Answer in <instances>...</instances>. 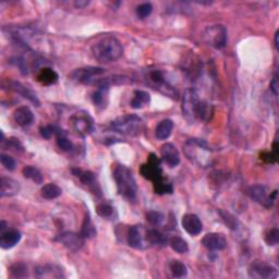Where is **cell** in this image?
Segmentation results:
<instances>
[{
	"label": "cell",
	"mask_w": 279,
	"mask_h": 279,
	"mask_svg": "<svg viewBox=\"0 0 279 279\" xmlns=\"http://www.w3.org/2000/svg\"><path fill=\"white\" fill-rule=\"evenodd\" d=\"M0 160H2V164L3 166L6 168L7 170H15L17 164H16V160L12 158L9 155H6V154H2V156H0Z\"/></svg>",
	"instance_id": "ab89813d"
},
{
	"label": "cell",
	"mask_w": 279,
	"mask_h": 279,
	"mask_svg": "<svg viewBox=\"0 0 279 279\" xmlns=\"http://www.w3.org/2000/svg\"><path fill=\"white\" fill-rule=\"evenodd\" d=\"M115 132L127 136H138L144 129V122L136 115H123L110 123Z\"/></svg>",
	"instance_id": "277c9868"
},
{
	"label": "cell",
	"mask_w": 279,
	"mask_h": 279,
	"mask_svg": "<svg viewBox=\"0 0 279 279\" xmlns=\"http://www.w3.org/2000/svg\"><path fill=\"white\" fill-rule=\"evenodd\" d=\"M270 89H271V92L274 93L276 96L278 95V87H279V82H278V74L276 73L274 75V77H272V80L270 81Z\"/></svg>",
	"instance_id": "bcb514c9"
},
{
	"label": "cell",
	"mask_w": 279,
	"mask_h": 279,
	"mask_svg": "<svg viewBox=\"0 0 279 279\" xmlns=\"http://www.w3.org/2000/svg\"><path fill=\"white\" fill-rule=\"evenodd\" d=\"M182 227L191 236H198L203 230V224L196 214H185L182 217Z\"/></svg>",
	"instance_id": "d6986e66"
},
{
	"label": "cell",
	"mask_w": 279,
	"mask_h": 279,
	"mask_svg": "<svg viewBox=\"0 0 279 279\" xmlns=\"http://www.w3.org/2000/svg\"><path fill=\"white\" fill-rule=\"evenodd\" d=\"M151 102V95L145 90H134L133 99L131 101V107L134 109H141L147 106Z\"/></svg>",
	"instance_id": "484cf974"
},
{
	"label": "cell",
	"mask_w": 279,
	"mask_h": 279,
	"mask_svg": "<svg viewBox=\"0 0 279 279\" xmlns=\"http://www.w3.org/2000/svg\"><path fill=\"white\" fill-rule=\"evenodd\" d=\"M108 94H109L108 82H104V83L100 84L99 88L95 90L92 96L94 105L101 109L106 108L107 104H108Z\"/></svg>",
	"instance_id": "603a6c76"
},
{
	"label": "cell",
	"mask_w": 279,
	"mask_h": 279,
	"mask_svg": "<svg viewBox=\"0 0 279 279\" xmlns=\"http://www.w3.org/2000/svg\"><path fill=\"white\" fill-rule=\"evenodd\" d=\"M204 40L215 49H223L227 45V30L224 25H212L205 30Z\"/></svg>",
	"instance_id": "8992f818"
},
{
	"label": "cell",
	"mask_w": 279,
	"mask_h": 279,
	"mask_svg": "<svg viewBox=\"0 0 279 279\" xmlns=\"http://www.w3.org/2000/svg\"><path fill=\"white\" fill-rule=\"evenodd\" d=\"M140 172L145 179L151 181H156L163 177V169H161V161L155 154H151L147 163L142 165Z\"/></svg>",
	"instance_id": "30bf717a"
},
{
	"label": "cell",
	"mask_w": 279,
	"mask_h": 279,
	"mask_svg": "<svg viewBox=\"0 0 279 279\" xmlns=\"http://www.w3.org/2000/svg\"><path fill=\"white\" fill-rule=\"evenodd\" d=\"M10 272H11V276L15 278H24V277H28L29 275L28 266L22 262H18L14 265H11Z\"/></svg>",
	"instance_id": "d590c367"
},
{
	"label": "cell",
	"mask_w": 279,
	"mask_h": 279,
	"mask_svg": "<svg viewBox=\"0 0 279 279\" xmlns=\"http://www.w3.org/2000/svg\"><path fill=\"white\" fill-rule=\"evenodd\" d=\"M21 238H22L21 232L16 229L3 231L2 237H0V246L5 250L14 248V246H16L21 241Z\"/></svg>",
	"instance_id": "44dd1931"
},
{
	"label": "cell",
	"mask_w": 279,
	"mask_h": 279,
	"mask_svg": "<svg viewBox=\"0 0 279 279\" xmlns=\"http://www.w3.org/2000/svg\"><path fill=\"white\" fill-rule=\"evenodd\" d=\"M92 54L95 59L100 62H115L122 56L123 46L118 38L107 36L93 45Z\"/></svg>",
	"instance_id": "6da1fadb"
},
{
	"label": "cell",
	"mask_w": 279,
	"mask_h": 279,
	"mask_svg": "<svg viewBox=\"0 0 279 279\" xmlns=\"http://www.w3.org/2000/svg\"><path fill=\"white\" fill-rule=\"evenodd\" d=\"M219 214H220V216H222V218L225 220V223L228 225L231 229H233V230L237 229V225L239 223H238V220L235 217H233L232 215H230V214L226 213V212H223V211H219Z\"/></svg>",
	"instance_id": "60d3db41"
},
{
	"label": "cell",
	"mask_w": 279,
	"mask_h": 279,
	"mask_svg": "<svg viewBox=\"0 0 279 279\" xmlns=\"http://www.w3.org/2000/svg\"><path fill=\"white\" fill-rule=\"evenodd\" d=\"M249 194H250L251 199L254 200L255 202L262 204L263 206L269 209V207L272 205V203H274L275 199H276L277 190L272 192L270 196H267V192H266V188L264 185L254 184V185L250 187Z\"/></svg>",
	"instance_id": "7c38bea8"
},
{
	"label": "cell",
	"mask_w": 279,
	"mask_h": 279,
	"mask_svg": "<svg viewBox=\"0 0 279 279\" xmlns=\"http://www.w3.org/2000/svg\"><path fill=\"white\" fill-rule=\"evenodd\" d=\"M169 245L174 252L179 253V254H184V253L189 251V245H188V242L180 237L174 236L170 238Z\"/></svg>",
	"instance_id": "836d02e7"
},
{
	"label": "cell",
	"mask_w": 279,
	"mask_h": 279,
	"mask_svg": "<svg viewBox=\"0 0 279 279\" xmlns=\"http://www.w3.org/2000/svg\"><path fill=\"white\" fill-rule=\"evenodd\" d=\"M54 240L61 243L63 246H66L70 251H77L81 249L84 244V238L81 236V233H75L71 231L61 232L58 236H56Z\"/></svg>",
	"instance_id": "4fadbf2b"
},
{
	"label": "cell",
	"mask_w": 279,
	"mask_h": 279,
	"mask_svg": "<svg viewBox=\"0 0 279 279\" xmlns=\"http://www.w3.org/2000/svg\"><path fill=\"white\" fill-rule=\"evenodd\" d=\"M72 126L75 131L81 135H86L92 133L94 129V123L90 117L86 113L76 114L71 117Z\"/></svg>",
	"instance_id": "5bb4252c"
},
{
	"label": "cell",
	"mask_w": 279,
	"mask_h": 279,
	"mask_svg": "<svg viewBox=\"0 0 279 279\" xmlns=\"http://www.w3.org/2000/svg\"><path fill=\"white\" fill-rule=\"evenodd\" d=\"M153 185H154L155 193L160 194V196H163V194H171L173 192L172 184L167 182L164 177H161L160 179L154 181Z\"/></svg>",
	"instance_id": "d6a6232c"
},
{
	"label": "cell",
	"mask_w": 279,
	"mask_h": 279,
	"mask_svg": "<svg viewBox=\"0 0 279 279\" xmlns=\"http://www.w3.org/2000/svg\"><path fill=\"white\" fill-rule=\"evenodd\" d=\"M200 99L198 90L196 88H188L182 99V113L185 118L189 121H194L196 119L197 110L200 105Z\"/></svg>",
	"instance_id": "52a82bcc"
},
{
	"label": "cell",
	"mask_w": 279,
	"mask_h": 279,
	"mask_svg": "<svg viewBox=\"0 0 279 279\" xmlns=\"http://www.w3.org/2000/svg\"><path fill=\"white\" fill-rule=\"evenodd\" d=\"M146 229L142 225L131 226L128 230L127 241L128 244L134 249H144L147 242Z\"/></svg>",
	"instance_id": "8fae6325"
},
{
	"label": "cell",
	"mask_w": 279,
	"mask_h": 279,
	"mask_svg": "<svg viewBox=\"0 0 279 279\" xmlns=\"http://www.w3.org/2000/svg\"><path fill=\"white\" fill-rule=\"evenodd\" d=\"M161 158L170 168L177 167L180 163V154L172 143H166L160 148Z\"/></svg>",
	"instance_id": "e0dca14e"
},
{
	"label": "cell",
	"mask_w": 279,
	"mask_h": 279,
	"mask_svg": "<svg viewBox=\"0 0 279 279\" xmlns=\"http://www.w3.org/2000/svg\"><path fill=\"white\" fill-rule=\"evenodd\" d=\"M173 129V122L170 119L161 120L155 130V135L158 140H166L170 136Z\"/></svg>",
	"instance_id": "4316f807"
},
{
	"label": "cell",
	"mask_w": 279,
	"mask_h": 279,
	"mask_svg": "<svg viewBox=\"0 0 279 279\" xmlns=\"http://www.w3.org/2000/svg\"><path fill=\"white\" fill-rule=\"evenodd\" d=\"M34 275L37 278H63V269L60 266L53 264H45L36 266L34 269Z\"/></svg>",
	"instance_id": "2e32d148"
},
{
	"label": "cell",
	"mask_w": 279,
	"mask_h": 279,
	"mask_svg": "<svg viewBox=\"0 0 279 279\" xmlns=\"http://www.w3.org/2000/svg\"><path fill=\"white\" fill-rule=\"evenodd\" d=\"M88 5H89V2H83V0H79V2H75L74 3L75 8H79V9L85 8V7H87Z\"/></svg>",
	"instance_id": "7dc6e473"
},
{
	"label": "cell",
	"mask_w": 279,
	"mask_h": 279,
	"mask_svg": "<svg viewBox=\"0 0 279 279\" xmlns=\"http://www.w3.org/2000/svg\"><path fill=\"white\" fill-rule=\"evenodd\" d=\"M114 178L120 196L129 202H134L138 197V184L131 169L125 165H117L114 170Z\"/></svg>",
	"instance_id": "7a4b0ae2"
},
{
	"label": "cell",
	"mask_w": 279,
	"mask_h": 279,
	"mask_svg": "<svg viewBox=\"0 0 279 279\" xmlns=\"http://www.w3.org/2000/svg\"><path fill=\"white\" fill-rule=\"evenodd\" d=\"M22 173H23V176L25 178L34 181V182L37 183V184H41L43 182V180H44L42 172L38 170L37 168H35L33 166L24 167L23 170H22Z\"/></svg>",
	"instance_id": "1f68e13d"
},
{
	"label": "cell",
	"mask_w": 279,
	"mask_h": 279,
	"mask_svg": "<svg viewBox=\"0 0 279 279\" xmlns=\"http://www.w3.org/2000/svg\"><path fill=\"white\" fill-rule=\"evenodd\" d=\"M152 11H153V6L151 4L145 3L140 5L139 7L136 8V15H138L140 19H145L152 14Z\"/></svg>",
	"instance_id": "f35d334b"
},
{
	"label": "cell",
	"mask_w": 279,
	"mask_h": 279,
	"mask_svg": "<svg viewBox=\"0 0 279 279\" xmlns=\"http://www.w3.org/2000/svg\"><path fill=\"white\" fill-rule=\"evenodd\" d=\"M14 119L19 126L28 127V126L32 125V122L34 121V115L29 107L22 106V107H19L15 110Z\"/></svg>",
	"instance_id": "cb8c5ba5"
},
{
	"label": "cell",
	"mask_w": 279,
	"mask_h": 279,
	"mask_svg": "<svg viewBox=\"0 0 279 279\" xmlns=\"http://www.w3.org/2000/svg\"><path fill=\"white\" fill-rule=\"evenodd\" d=\"M97 214L103 218H110L114 214V209L112 205H109L108 203H101L97 205L96 207Z\"/></svg>",
	"instance_id": "74e56055"
},
{
	"label": "cell",
	"mask_w": 279,
	"mask_h": 279,
	"mask_svg": "<svg viewBox=\"0 0 279 279\" xmlns=\"http://www.w3.org/2000/svg\"><path fill=\"white\" fill-rule=\"evenodd\" d=\"M105 73V69L99 67H85L75 69L70 74L71 80L76 81L83 84L96 83L97 77ZM99 82V81H97Z\"/></svg>",
	"instance_id": "ba28073f"
},
{
	"label": "cell",
	"mask_w": 279,
	"mask_h": 279,
	"mask_svg": "<svg viewBox=\"0 0 279 279\" xmlns=\"http://www.w3.org/2000/svg\"><path fill=\"white\" fill-rule=\"evenodd\" d=\"M146 218H147V222L152 226H159L163 224V222L165 220V215L163 213L157 211H151L146 214Z\"/></svg>",
	"instance_id": "8d00e7d4"
},
{
	"label": "cell",
	"mask_w": 279,
	"mask_h": 279,
	"mask_svg": "<svg viewBox=\"0 0 279 279\" xmlns=\"http://www.w3.org/2000/svg\"><path fill=\"white\" fill-rule=\"evenodd\" d=\"M9 87L10 89L15 90L16 93H18L19 95H21L24 99H27L28 101H30L32 104H34L35 106H40L41 103L38 101V99L36 97V95L32 92L30 88H28L27 86H24L22 83L17 82V81H11L9 83Z\"/></svg>",
	"instance_id": "7402d4cb"
},
{
	"label": "cell",
	"mask_w": 279,
	"mask_h": 279,
	"mask_svg": "<svg viewBox=\"0 0 279 279\" xmlns=\"http://www.w3.org/2000/svg\"><path fill=\"white\" fill-rule=\"evenodd\" d=\"M7 146L12 148V150L16 151H23V146L21 144V142L19 141V139L16 138H11L7 141Z\"/></svg>",
	"instance_id": "ee69618b"
},
{
	"label": "cell",
	"mask_w": 279,
	"mask_h": 279,
	"mask_svg": "<svg viewBox=\"0 0 279 279\" xmlns=\"http://www.w3.org/2000/svg\"><path fill=\"white\" fill-rule=\"evenodd\" d=\"M40 132L44 139L49 140L51 136H53V134L56 133V128L53 126H45L40 129Z\"/></svg>",
	"instance_id": "7bdbcfd3"
},
{
	"label": "cell",
	"mask_w": 279,
	"mask_h": 279,
	"mask_svg": "<svg viewBox=\"0 0 279 279\" xmlns=\"http://www.w3.org/2000/svg\"><path fill=\"white\" fill-rule=\"evenodd\" d=\"M61 193H62L61 188L58 187L55 183L45 184L41 190L42 198L46 199V200H54V199L59 198L61 196Z\"/></svg>",
	"instance_id": "f1b7e54d"
},
{
	"label": "cell",
	"mask_w": 279,
	"mask_h": 279,
	"mask_svg": "<svg viewBox=\"0 0 279 279\" xmlns=\"http://www.w3.org/2000/svg\"><path fill=\"white\" fill-rule=\"evenodd\" d=\"M169 269L172 277L174 278H182L188 274L187 266L182 262L178 261V259H173L169 263Z\"/></svg>",
	"instance_id": "f546056e"
},
{
	"label": "cell",
	"mask_w": 279,
	"mask_h": 279,
	"mask_svg": "<svg viewBox=\"0 0 279 279\" xmlns=\"http://www.w3.org/2000/svg\"><path fill=\"white\" fill-rule=\"evenodd\" d=\"M265 241L268 245H276L279 241V230L277 228H274L269 230L267 236L265 238Z\"/></svg>",
	"instance_id": "b9f144b4"
},
{
	"label": "cell",
	"mask_w": 279,
	"mask_h": 279,
	"mask_svg": "<svg viewBox=\"0 0 279 279\" xmlns=\"http://www.w3.org/2000/svg\"><path fill=\"white\" fill-rule=\"evenodd\" d=\"M202 244L210 251H220L226 249L227 240L222 233L211 232L204 236L202 239Z\"/></svg>",
	"instance_id": "9a60e30c"
},
{
	"label": "cell",
	"mask_w": 279,
	"mask_h": 279,
	"mask_svg": "<svg viewBox=\"0 0 279 279\" xmlns=\"http://www.w3.org/2000/svg\"><path fill=\"white\" fill-rule=\"evenodd\" d=\"M146 239L147 242L151 245H158L163 246L167 243V238L157 229H150L146 231Z\"/></svg>",
	"instance_id": "83f0119b"
},
{
	"label": "cell",
	"mask_w": 279,
	"mask_h": 279,
	"mask_svg": "<svg viewBox=\"0 0 279 279\" xmlns=\"http://www.w3.org/2000/svg\"><path fill=\"white\" fill-rule=\"evenodd\" d=\"M56 134H57V144L59 146L60 150L64 152H70L73 150V144L67 136L66 132H63L60 129H56Z\"/></svg>",
	"instance_id": "4dcf8cb0"
},
{
	"label": "cell",
	"mask_w": 279,
	"mask_h": 279,
	"mask_svg": "<svg viewBox=\"0 0 279 279\" xmlns=\"http://www.w3.org/2000/svg\"><path fill=\"white\" fill-rule=\"evenodd\" d=\"M277 157L276 155L274 153H263L261 155V159H263L264 161H266V163H271V164H275L276 163V160H277Z\"/></svg>",
	"instance_id": "f6af8a7d"
},
{
	"label": "cell",
	"mask_w": 279,
	"mask_h": 279,
	"mask_svg": "<svg viewBox=\"0 0 279 279\" xmlns=\"http://www.w3.org/2000/svg\"><path fill=\"white\" fill-rule=\"evenodd\" d=\"M19 192H20V184L17 180L9 177H3L0 179V196L2 198L14 197Z\"/></svg>",
	"instance_id": "ffe728a7"
},
{
	"label": "cell",
	"mask_w": 279,
	"mask_h": 279,
	"mask_svg": "<svg viewBox=\"0 0 279 279\" xmlns=\"http://www.w3.org/2000/svg\"><path fill=\"white\" fill-rule=\"evenodd\" d=\"M81 236L85 239V238H93L96 235V229L94 225L92 224V220H90V217L88 214L85 215V218H84V222L82 224V228H81Z\"/></svg>",
	"instance_id": "e575fe53"
},
{
	"label": "cell",
	"mask_w": 279,
	"mask_h": 279,
	"mask_svg": "<svg viewBox=\"0 0 279 279\" xmlns=\"http://www.w3.org/2000/svg\"><path fill=\"white\" fill-rule=\"evenodd\" d=\"M183 151L188 159L199 167L206 168L213 163V151L203 140L189 139L184 145Z\"/></svg>",
	"instance_id": "3957f363"
},
{
	"label": "cell",
	"mask_w": 279,
	"mask_h": 279,
	"mask_svg": "<svg viewBox=\"0 0 279 279\" xmlns=\"http://www.w3.org/2000/svg\"><path fill=\"white\" fill-rule=\"evenodd\" d=\"M59 76H58L57 72L55 70L51 68H43L36 75V80L40 82L43 85H51V84H55Z\"/></svg>",
	"instance_id": "d4e9b609"
},
{
	"label": "cell",
	"mask_w": 279,
	"mask_h": 279,
	"mask_svg": "<svg viewBox=\"0 0 279 279\" xmlns=\"http://www.w3.org/2000/svg\"><path fill=\"white\" fill-rule=\"evenodd\" d=\"M278 36H279V32L277 31L276 34H275V47H276V49H278Z\"/></svg>",
	"instance_id": "c3c4849f"
},
{
	"label": "cell",
	"mask_w": 279,
	"mask_h": 279,
	"mask_svg": "<svg viewBox=\"0 0 279 279\" xmlns=\"http://www.w3.org/2000/svg\"><path fill=\"white\" fill-rule=\"evenodd\" d=\"M146 79L148 83H150L155 89H158L160 93H163L166 96H169L174 100L178 99L177 89L166 81L163 71L151 70L150 72H148Z\"/></svg>",
	"instance_id": "5b68a950"
},
{
	"label": "cell",
	"mask_w": 279,
	"mask_h": 279,
	"mask_svg": "<svg viewBox=\"0 0 279 279\" xmlns=\"http://www.w3.org/2000/svg\"><path fill=\"white\" fill-rule=\"evenodd\" d=\"M249 276L252 278H264V279H272L278 276L277 269L270 264L264 261H253L249 266Z\"/></svg>",
	"instance_id": "9c48e42d"
},
{
	"label": "cell",
	"mask_w": 279,
	"mask_h": 279,
	"mask_svg": "<svg viewBox=\"0 0 279 279\" xmlns=\"http://www.w3.org/2000/svg\"><path fill=\"white\" fill-rule=\"evenodd\" d=\"M71 171H72L73 176L80 179V181L84 185H87L94 193H99L101 196V189H100L99 184H97L95 174L93 172L82 170V169H80V168H72Z\"/></svg>",
	"instance_id": "ac0fdd59"
}]
</instances>
